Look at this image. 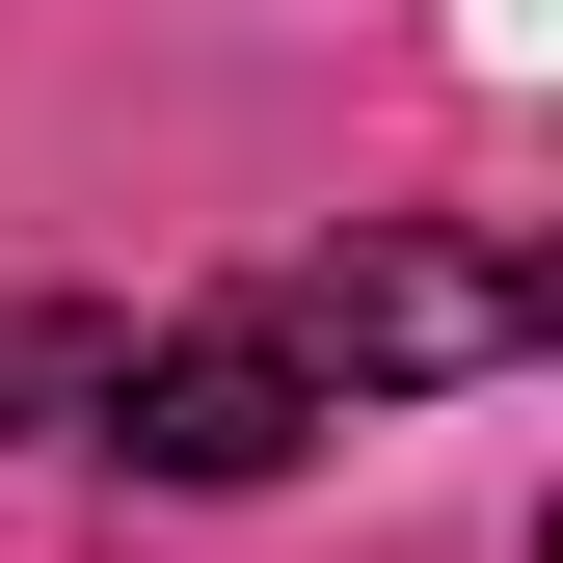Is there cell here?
<instances>
[{
	"label": "cell",
	"instance_id": "6da1fadb",
	"mask_svg": "<svg viewBox=\"0 0 563 563\" xmlns=\"http://www.w3.org/2000/svg\"><path fill=\"white\" fill-rule=\"evenodd\" d=\"M242 322L296 349V402H430V376H510V349L563 322V268L537 242H456V216H349V242L268 268Z\"/></svg>",
	"mask_w": 563,
	"mask_h": 563
},
{
	"label": "cell",
	"instance_id": "7a4b0ae2",
	"mask_svg": "<svg viewBox=\"0 0 563 563\" xmlns=\"http://www.w3.org/2000/svg\"><path fill=\"white\" fill-rule=\"evenodd\" d=\"M81 430H108L134 483H296L322 402H296V349H268V322H162V349H108V402H81Z\"/></svg>",
	"mask_w": 563,
	"mask_h": 563
},
{
	"label": "cell",
	"instance_id": "3957f363",
	"mask_svg": "<svg viewBox=\"0 0 563 563\" xmlns=\"http://www.w3.org/2000/svg\"><path fill=\"white\" fill-rule=\"evenodd\" d=\"M108 349H134L108 296H0V430H54V402H108Z\"/></svg>",
	"mask_w": 563,
	"mask_h": 563
}]
</instances>
